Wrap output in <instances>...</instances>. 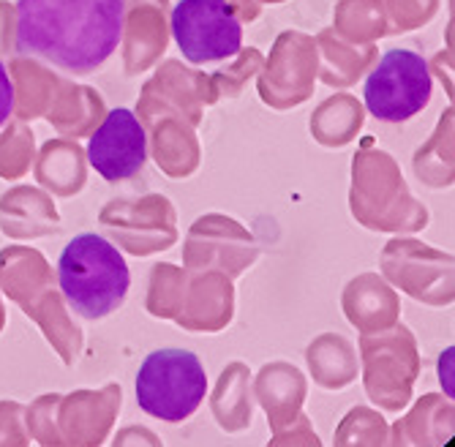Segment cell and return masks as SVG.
Returning <instances> with one entry per match:
<instances>
[{"instance_id":"obj_7","label":"cell","mask_w":455,"mask_h":447,"mask_svg":"<svg viewBox=\"0 0 455 447\" xmlns=\"http://www.w3.org/2000/svg\"><path fill=\"white\" fill-rule=\"evenodd\" d=\"M12 112H14V88H12L9 71L0 63V126L12 117Z\"/></svg>"},{"instance_id":"obj_6","label":"cell","mask_w":455,"mask_h":447,"mask_svg":"<svg viewBox=\"0 0 455 447\" xmlns=\"http://www.w3.org/2000/svg\"><path fill=\"white\" fill-rule=\"evenodd\" d=\"M148 158V137L132 109H112L88 142L91 167L109 183L134 178Z\"/></svg>"},{"instance_id":"obj_2","label":"cell","mask_w":455,"mask_h":447,"mask_svg":"<svg viewBox=\"0 0 455 447\" xmlns=\"http://www.w3.org/2000/svg\"><path fill=\"white\" fill-rule=\"evenodd\" d=\"M58 281L63 298L79 316L104 319L126 303L132 273L109 240L96 232H82L58 259Z\"/></svg>"},{"instance_id":"obj_5","label":"cell","mask_w":455,"mask_h":447,"mask_svg":"<svg viewBox=\"0 0 455 447\" xmlns=\"http://www.w3.org/2000/svg\"><path fill=\"white\" fill-rule=\"evenodd\" d=\"M172 36L188 63H219L240 52L243 25L227 0H180Z\"/></svg>"},{"instance_id":"obj_1","label":"cell","mask_w":455,"mask_h":447,"mask_svg":"<svg viewBox=\"0 0 455 447\" xmlns=\"http://www.w3.org/2000/svg\"><path fill=\"white\" fill-rule=\"evenodd\" d=\"M126 0H20L17 52L91 74L120 44Z\"/></svg>"},{"instance_id":"obj_4","label":"cell","mask_w":455,"mask_h":447,"mask_svg":"<svg viewBox=\"0 0 455 447\" xmlns=\"http://www.w3.org/2000/svg\"><path fill=\"white\" fill-rule=\"evenodd\" d=\"M434 79L428 63L411 50L385 52L363 88L368 112L385 124H403V120L415 117L428 107Z\"/></svg>"},{"instance_id":"obj_3","label":"cell","mask_w":455,"mask_h":447,"mask_svg":"<svg viewBox=\"0 0 455 447\" xmlns=\"http://www.w3.org/2000/svg\"><path fill=\"white\" fill-rule=\"evenodd\" d=\"M204 393H208V377L194 352L156 349L140 365L137 403L150 418L183 423L202 406Z\"/></svg>"}]
</instances>
